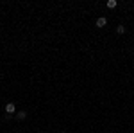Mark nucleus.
<instances>
[{"label":"nucleus","mask_w":134,"mask_h":133,"mask_svg":"<svg viewBox=\"0 0 134 133\" xmlns=\"http://www.w3.org/2000/svg\"><path fill=\"white\" fill-rule=\"evenodd\" d=\"M116 32H118V34H124V32H125V27H124V25H118V27H116Z\"/></svg>","instance_id":"obj_5"},{"label":"nucleus","mask_w":134,"mask_h":133,"mask_svg":"<svg viewBox=\"0 0 134 133\" xmlns=\"http://www.w3.org/2000/svg\"><path fill=\"white\" fill-rule=\"evenodd\" d=\"M116 4H118L116 0H107V7H109V9H114V7H116Z\"/></svg>","instance_id":"obj_4"},{"label":"nucleus","mask_w":134,"mask_h":133,"mask_svg":"<svg viewBox=\"0 0 134 133\" xmlns=\"http://www.w3.org/2000/svg\"><path fill=\"white\" fill-rule=\"evenodd\" d=\"M25 117H27V112H23V110H21V112H18V115H16V119H18V121H23Z\"/></svg>","instance_id":"obj_3"},{"label":"nucleus","mask_w":134,"mask_h":133,"mask_svg":"<svg viewBox=\"0 0 134 133\" xmlns=\"http://www.w3.org/2000/svg\"><path fill=\"white\" fill-rule=\"evenodd\" d=\"M105 25H107V18H105V16L97 18V27H105Z\"/></svg>","instance_id":"obj_2"},{"label":"nucleus","mask_w":134,"mask_h":133,"mask_svg":"<svg viewBox=\"0 0 134 133\" xmlns=\"http://www.w3.org/2000/svg\"><path fill=\"white\" fill-rule=\"evenodd\" d=\"M16 112V104H14V102H7V104H5V113H14Z\"/></svg>","instance_id":"obj_1"}]
</instances>
